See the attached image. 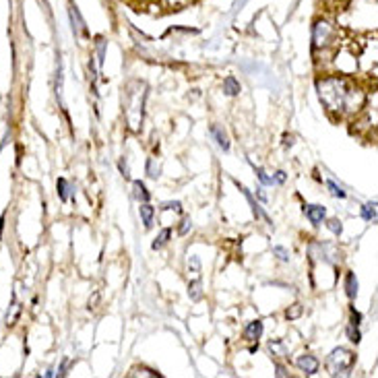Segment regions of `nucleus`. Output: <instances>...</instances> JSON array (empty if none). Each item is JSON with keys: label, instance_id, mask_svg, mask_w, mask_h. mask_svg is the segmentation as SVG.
I'll return each instance as SVG.
<instances>
[{"label": "nucleus", "instance_id": "4c0bfd02", "mask_svg": "<svg viewBox=\"0 0 378 378\" xmlns=\"http://www.w3.org/2000/svg\"><path fill=\"white\" fill-rule=\"evenodd\" d=\"M283 145H285V147H287V145H294V137L285 135V137H283Z\"/></svg>", "mask_w": 378, "mask_h": 378}, {"label": "nucleus", "instance_id": "dca6fc26", "mask_svg": "<svg viewBox=\"0 0 378 378\" xmlns=\"http://www.w3.org/2000/svg\"><path fill=\"white\" fill-rule=\"evenodd\" d=\"M56 188H58V196H60V201H62V203H66V201L71 198V184H69V180H66V178H58Z\"/></svg>", "mask_w": 378, "mask_h": 378}, {"label": "nucleus", "instance_id": "7c9ffc66", "mask_svg": "<svg viewBox=\"0 0 378 378\" xmlns=\"http://www.w3.org/2000/svg\"><path fill=\"white\" fill-rule=\"evenodd\" d=\"M360 322H362V314L355 308H351V325L353 327H360Z\"/></svg>", "mask_w": 378, "mask_h": 378}, {"label": "nucleus", "instance_id": "7ed1b4c3", "mask_svg": "<svg viewBox=\"0 0 378 378\" xmlns=\"http://www.w3.org/2000/svg\"><path fill=\"white\" fill-rule=\"evenodd\" d=\"M353 364H355V353L345 349V347H337L329 353L327 358V368L331 370L333 376H347L351 370H353Z\"/></svg>", "mask_w": 378, "mask_h": 378}, {"label": "nucleus", "instance_id": "ddd939ff", "mask_svg": "<svg viewBox=\"0 0 378 378\" xmlns=\"http://www.w3.org/2000/svg\"><path fill=\"white\" fill-rule=\"evenodd\" d=\"M132 188H135V196H137L141 203H149V201H151V192L147 190L145 182H141V180H135V182H132Z\"/></svg>", "mask_w": 378, "mask_h": 378}, {"label": "nucleus", "instance_id": "0eeeda50", "mask_svg": "<svg viewBox=\"0 0 378 378\" xmlns=\"http://www.w3.org/2000/svg\"><path fill=\"white\" fill-rule=\"evenodd\" d=\"M296 366L304 372V374H308V376H312V374H316L318 372V360L314 358V355H310V353H306V355H298L296 358Z\"/></svg>", "mask_w": 378, "mask_h": 378}, {"label": "nucleus", "instance_id": "6e6552de", "mask_svg": "<svg viewBox=\"0 0 378 378\" xmlns=\"http://www.w3.org/2000/svg\"><path fill=\"white\" fill-rule=\"evenodd\" d=\"M304 211H306V217L310 219L312 226H320L327 217V209L322 205H306Z\"/></svg>", "mask_w": 378, "mask_h": 378}, {"label": "nucleus", "instance_id": "9d476101", "mask_svg": "<svg viewBox=\"0 0 378 378\" xmlns=\"http://www.w3.org/2000/svg\"><path fill=\"white\" fill-rule=\"evenodd\" d=\"M224 91H226V95L236 97V95H240L242 85H240V81H238L236 77H226V81H224Z\"/></svg>", "mask_w": 378, "mask_h": 378}, {"label": "nucleus", "instance_id": "f8f14e48", "mask_svg": "<svg viewBox=\"0 0 378 378\" xmlns=\"http://www.w3.org/2000/svg\"><path fill=\"white\" fill-rule=\"evenodd\" d=\"M139 213H141V219L145 224V228H151L153 226V215H155V209L149 205V203H143L139 207Z\"/></svg>", "mask_w": 378, "mask_h": 378}, {"label": "nucleus", "instance_id": "f3484780", "mask_svg": "<svg viewBox=\"0 0 378 378\" xmlns=\"http://www.w3.org/2000/svg\"><path fill=\"white\" fill-rule=\"evenodd\" d=\"M188 296H190L192 302H198L203 298V283H201V279L188 283Z\"/></svg>", "mask_w": 378, "mask_h": 378}, {"label": "nucleus", "instance_id": "9b49d317", "mask_svg": "<svg viewBox=\"0 0 378 378\" xmlns=\"http://www.w3.org/2000/svg\"><path fill=\"white\" fill-rule=\"evenodd\" d=\"M211 135H213V139L217 141V145L224 149V151H230V141H228V135L224 132V128H219V126H211Z\"/></svg>", "mask_w": 378, "mask_h": 378}, {"label": "nucleus", "instance_id": "cd10ccee", "mask_svg": "<svg viewBox=\"0 0 378 378\" xmlns=\"http://www.w3.org/2000/svg\"><path fill=\"white\" fill-rule=\"evenodd\" d=\"M188 269H192L194 273H198L201 271V260H198V256H190V260H188Z\"/></svg>", "mask_w": 378, "mask_h": 378}, {"label": "nucleus", "instance_id": "e433bc0d", "mask_svg": "<svg viewBox=\"0 0 378 378\" xmlns=\"http://www.w3.org/2000/svg\"><path fill=\"white\" fill-rule=\"evenodd\" d=\"M256 196H258V198H260L262 203H266V194L262 192V188H256Z\"/></svg>", "mask_w": 378, "mask_h": 378}, {"label": "nucleus", "instance_id": "c756f323", "mask_svg": "<svg viewBox=\"0 0 378 378\" xmlns=\"http://www.w3.org/2000/svg\"><path fill=\"white\" fill-rule=\"evenodd\" d=\"M190 230H192V221H190V217H186V219L182 221V226H180V234H182V236H186Z\"/></svg>", "mask_w": 378, "mask_h": 378}, {"label": "nucleus", "instance_id": "39448f33", "mask_svg": "<svg viewBox=\"0 0 378 378\" xmlns=\"http://www.w3.org/2000/svg\"><path fill=\"white\" fill-rule=\"evenodd\" d=\"M69 19H71V27H73L75 35H83V37L89 35V29H87V25H85V21L75 5H71V9H69Z\"/></svg>", "mask_w": 378, "mask_h": 378}, {"label": "nucleus", "instance_id": "72a5a7b5", "mask_svg": "<svg viewBox=\"0 0 378 378\" xmlns=\"http://www.w3.org/2000/svg\"><path fill=\"white\" fill-rule=\"evenodd\" d=\"M273 182H277V184H283L285 182V172H275V176H273Z\"/></svg>", "mask_w": 378, "mask_h": 378}, {"label": "nucleus", "instance_id": "20e7f679", "mask_svg": "<svg viewBox=\"0 0 378 378\" xmlns=\"http://www.w3.org/2000/svg\"><path fill=\"white\" fill-rule=\"evenodd\" d=\"M335 37H337V29L331 21L327 19H318L314 25H312V48L314 52L316 50H327L329 46L335 43Z\"/></svg>", "mask_w": 378, "mask_h": 378}, {"label": "nucleus", "instance_id": "4468645a", "mask_svg": "<svg viewBox=\"0 0 378 378\" xmlns=\"http://www.w3.org/2000/svg\"><path fill=\"white\" fill-rule=\"evenodd\" d=\"M345 294L349 300H353L358 296V279H355V273H347L345 275Z\"/></svg>", "mask_w": 378, "mask_h": 378}, {"label": "nucleus", "instance_id": "bb28decb", "mask_svg": "<svg viewBox=\"0 0 378 378\" xmlns=\"http://www.w3.org/2000/svg\"><path fill=\"white\" fill-rule=\"evenodd\" d=\"M161 209L164 211H176V213H182V203L180 201H168L161 205Z\"/></svg>", "mask_w": 378, "mask_h": 378}, {"label": "nucleus", "instance_id": "4be33fe9", "mask_svg": "<svg viewBox=\"0 0 378 378\" xmlns=\"http://www.w3.org/2000/svg\"><path fill=\"white\" fill-rule=\"evenodd\" d=\"M327 186H329V190H331V194H333V196H337V198H345V196H347V194H345V190H343L337 182L327 180Z\"/></svg>", "mask_w": 378, "mask_h": 378}, {"label": "nucleus", "instance_id": "f704fd0d", "mask_svg": "<svg viewBox=\"0 0 378 378\" xmlns=\"http://www.w3.org/2000/svg\"><path fill=\"white\" fill-rule=\"evenodd\" d=\"M275 370H277L275 374H277V376H281V378H283V376H290V372H287V370H285V366H281V364H277V366H275Z\"/></svg>", "mask_w": 378, "mask_h": 378}, {"label": "nucleus", "instance_id": "1a4fd4ad", "mask_svg": "<svg viewBox=\"0 0 378 378\" xmlns=\"http://www.w3.org/2000/svg\"><path fill=\"white\" fill-rule=\"evenodd\" d=\"M262 320H252V322H248V327H246V331H244V337L248 339V341H256V339H260V335H262Z\"/></svg>", "mask_w": 378, "mask_h": 378}, {"label": "nucleus", "instance_id": "a878e982", "mask_svg": "<svg viewBox=\"0 0 378 378\" xmlns=\"http://www.w3.org/2000/svg\"><path fill=\"white\" fill-rule=\"evenodd\" d=\"M327 228H329L335 236H341V232H343V224H341L339 219H329V221H327Z\"/></svg>", "mask_w": 378, "mask_h": 378}, {"label": "nucleus", "instance_id": "a211bd4d", "mask_svg": "<svg viewBox=\"0 0 378 378\" xmlns=\"http://www.w3.org/2000/svg\"><path fill=\"white\" fill-rule=\"evenodd\" d=\"M362 217L366 219V221H376V203L372 201V203H366L364 207H362Z\"/></svg>", "mask_w": 378, "mask_h": 378}, {"label": "nucleus", "instance_id": "f03ea898", "mask_svg": "<svg viewBox=\"0 0 378 378\" xmlns=\"http://www.w3.org/2000/svg\"><path fill=\"white\" fill-rule=\"evenodd\" d=\"M145 85L135 81L126 87L124 95H122V107H124V118L126 124L132 130H139V124L143 122V105H145Z\"/></svg>", "mask_w": 378, "mask_h": 378}, {"label": "nucleus", "instance_id": "2eb2a0df", "mask_svg": "<svg viewBox=\"0 0 378 378\" xmlns=\"http://www.w3.org/2000/svg\"><path fill=\"white\" fill-rule=\"evenodd\" d=\"M170 238H172V230H168V228H166V230H161V234H159V236H157V238L153 240L151 248H153V250H159V248H164V246H166V244L170 242Z\"/></svg>", "mask_w": 378, "mask_h": 378}, {"label": "nucleus", "instance_id": "c85d7f7f", "mask_svg": "<svg viewBox=\"0 0 378 378\" xmlns=\"http://www.w3.org/2000/svg\"><path fill=\"white\" fill-rule=\"evenodd\" d=\"M300 314H302V306H300V304H294V308L285 312V316H287L290 320H292V318H298Z\"/></svg>", "mask_w": 378, "mask_h": 378}, {"label": "nucleus", "instance_id": "423d86ee", "mask_svg": "<svg viewBox=\"0 0 378 378\" xmlns=\"http://www.w3.org/2000/svg\"><path fill=\"white\" fill-rule=\"evenodd\" d=\"M234 184H236V186L240 188V192H242V194H244V196L248 198V203H250V207H252V213H254V217H256V219H264V221H266L269 226H273V221H271V219H269V215H266V213L262 211V207H260V205H258V203H256V201L252 198L250 190H248L246 186H242V184H240L238 180H234Z\"/></svg>", "mask_w": 378, "mask_h": 378}, {"label": "nucleus", "instance_id": "2f4dec72", "mask_svg": "<svg viewBox=\"0 0 378 378\" xmlns=\"http://www.w3.org/2000/svg\"><path fill=\"white\" fill-rule=\"evenodd\" d=\"M118 168H120V172H122V176H124V178H128V176H130V172H128V164H126V159H120V161H118Z\"/></svg>", "mask_w": 378, "mask_h": 378}, {"label": "nucleus", "instance_id": "412c9836", "mask_svg": "<svg viewBox=\"0 0 378 378\" xmlns=\"http://www.w3.org/2000/svg\"><path fill=\"white\" fill-rule=\"evenodd\" d=\"M254 172H256V178L260 180L262 186H271V184H273V176H269L262 168H254Z\"/></svg>", "mask_w": 378, "mask_h": 378}, {"label": "nucleus", "instance_id": "5701e85b", "mask_svg": "<svg viewBox=\"0 0 378 378\" xmlns=\"http://www.w3.org/2000/svg\"><path fill=\"white\" fill-rule=\"evenodd\" d=\"M273 254H275L281 262H290V258H292L290 250H287V248H283V246H275V248H273Z\"/></svg>", "mask_w": 378, "mask_h": 378}, {"label": "nucleus", "instance_id": "393cba45", "mask_svg": "<svg viewBox=\"0 0 378 378\" xmlns=\"http://www.w3.org/2000/svg\"><path fill=\"white\" fill-rule=\"evenodd\" d=\"M347 337H349V341H351V343H355V345L362 341V333H360V329H358V327H353V325H349V327H347Z\"/></svg>", "mask_w": 378, "mask_h": 378}, {"label": "nucleus", "instance_id": "c9c22d12", "mask_svg": "<svg viewBox=\"0 0 378 378\" xmlns=\"http://www.w3.org/2000/svg\"><path fill=\"white\" fill-rule=\"evenodd\" d=\"M66 364H69V362L62 360V364H60V368H58V376H64V374H66V372H64V370H66Z\"/></svg>", "mask_w": 378, "mask_h": 378}, {"label": "nucleus", "instance_id": "f257e3e1", "mask_svg": "<svg viewBox=\"0 0 378 378\" xmlns=\"http://www.w3.org/2000/svg\"><path fill=\"white\" fill-rule=\"evenodd\" d=\"M318 97L331 114L347 116L364 105V93L353 87L345 77H325L316 83Z\"/></svg>", "mask_w": 378, "mask_h": 378}, {"label": "nucleus", "instance_id": "aec40b11", "mask_svg": "<svg viewBox=\"0 0 378 378\" xmlns=\"http://www.w3.org/2000/svg\"><path fill=\"white\" fill-rule=\"evenodd\" d=\"M62 60H60V56H58V69H56V95H58V99L62 97Z\"/></svg>", "mask_w": 378, "mask_h": 378}, {"label": "nucleus", "instance_id": "b1692460", "mask_svg": "<svg viewBox=\"0 0 378 378\" xmlns=\"http://www.w3.org/2000/svg\"><path fill=\"white\" fill-rule=\"evenodd\" d=\"M159 172H161V170H159V166L155 164V159L149 157V159H147V174H149V178H157Z\"/></svg>", "mask_w": 378, "mask_h": 378}, {"label": "nucleus", "instance_id": "473e14b6", "mask_svg": "<svg viewBox=\"0 0 378 378\" xmlns=\"http://www.w3.org/2000/svg\"><path fill=\"white\" fill-rule=\"evenodd\" d=\"M135 374H143V376H159V372H155V370H147V368H141V370L132 372L130 376H135Z\"/></svg>", "mask_w": 378, "mask_h": 378}, {"label": "nucleus", "instance_id": "6ab92c4d", "mask_svg": "<svg viewBox=\"0 0 378 378\" xmlns=\"http://www.w3.org/2000/svg\"><path fill=\"white\" fill-rule=\"evenodd\" d=\"M105 46L107 41L103 37H97V62H99V69L103 66V58H105Z\"/></svg>", "mask_w": 378, "mask_h": 378}]
</instances>
